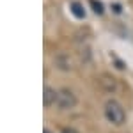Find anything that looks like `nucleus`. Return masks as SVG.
Returning a JSON list of instances; mask_svg holds the SVG:
<instances>
[{
	"label": "nucleus",
	"mask_w": 133,
	"mask_h": 133,
	"mask_svg": "<svg viewBox=\"0 0 133 133\" xmlns=\"http://www.w3.org/2000/svg\"><path fill=\"white\" fill-rule=\"evenodd\" d=\"M71 12H73V16L78 18V20H83V18H85V11H83V7L78 2H73L71 4Z\"/></svg>",
	"instance_id": "obj_5"
},
{
	"label": "nucleus",
	"mask_w": 133,
	"mask_h": 133,
	"mask_svg": "<svg viewBox=\"0 0 133 133\" xmlns=\"http://www.w3.org/2000/svg\"><path fill=\"white\" fill-rule=\"evenodd\" d=\"M105 117H107L108 123L115 124V126H121L126 121V112L121 107V103H117L115 99H110V101L105 103Z\"/></svg>",
	"instance_id": "obj_1"
},
{
	"label": "nucleus",
	"mask_w": 133,
	"mask_h": 133,
	"mask_svg": "<svg viewBox=\"0 0 133 133\" xmlns=\"http://www.w3.org/2000/svg\"><path fill=\"white\" fill-rule=\"evenodd\" d=\"M62 133H78V131H76V130H73V128H64Z\"/></svg>",
	"instance_id": "obj_8"
},
{
	"label": "nucleus",
	"mask_w": 133,
	"mask_h": 133,
	"mask_svg": "<svg viewBox=\"0 0 133 133\" xmlns=\"http://www.w3.org/2000/svg\"><path fill=\"white\" fill-rule=\"evenodd\" d=\"M103 87L107 89V91H114L115 87H117V82H115V78H110V76H103Z\"/></svg>",
	"instance_id": "obj_6"
},
{
	"label": "nucleus",
	"mask_w": 133,
	"mask_h": 133,
	"mask_svg": "<svg viewBox=\"0 0 133 133\" xmlns=\"http://www.w3.org/2000/svg\"><path fill=\"white\" fill-rule=\"evenodd\" d=\"M43 133H51V131H50V130H48V128H46V130H44V131H43Z\"/></svg>",
	"instance_id": "obj_10"
},
{
	"label": "nucleus",
	"mask_w": 133,
	"mask_h": 133,
	"mask_svg": "<svg viewBox=\"0 0 133 133\" xmlns=\"http://www.w3.org/2000/svg\"><path fill=\"white\" fill-rule=\"evenodd\" d=\"M89 4H91L92 11H94L96 14H103V12H105V7H103V4L99 0H89Z\"/></svg>",
	"instance_id": "obj_7"
},
{
	"label": "nucleus",
	"mask_w": 133,
	"mask_h": 133,
	"mask_svg": "<svg viewBox=\"0 0 133 133\" xmlns=\"http://www.w3.org/2000/svg\"><path fill=\"white\" fill-rule=\"evenodd\" d=\"M53 64H55V68L57 69H61V71H71L73 68H75V62H73L71 55L69 53H57L55 57H53Z\"/></svg>",
	"instance_id": "obj_3"
},
{
	"label": "nucleus",
	"mask_w": 133,
	"mask_h": 133,
	"mask_svg": "<svg viewBox=\"0 0 133 133\" xmlns=\"http://www.w3.org/2000/svg\"><path fill=\"white\" fill-rule=\"evenodd\" d=\"M114 12H117V14L121 12V5H119V4H115V5H114Z\"/></svg>",
	"instance_id": "obj_9"
},
{
	"label": "nucleus",
	"mask_w": 133,
	"mask_h": 133,
	"mask_svg": "<svg viewBox=\"0 0 133 133\" xmlns=\"http://www.w3.org/2000/svg\"><path fill=\"white\" fill-rule=\"evenodd\" d=\"M57 98H59V91L51 89V87H48V85L43 89V103H44V107L55 105V103H57Z\"/></svg>",
	"instance_id": "obj_4"
},
{
	"label": "nucleus",
	"mask_w": 133,
	"mask_h": 133,
	"mask_svg": "<svg viewBox=\"0 0 133 133\" xmlns=\"http://www.w3.org/2000/svg\"><path fill=\"white\" fill-rule=\"evenodd\" d=\"M57 107L61 110H71L76 107V96L73 94L69 89H61L59 91V98H57Z\"/></svg>",
	"instance_id": "obj_2"
}]
</instances>
